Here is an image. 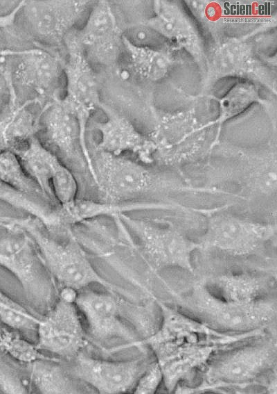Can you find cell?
<instances>
[{"label":"cell","mask_w":277,"mask_h":394,"mask_svg":"<svg viewBox=\"0 0 277 394\" xmlns=\"http://www.w3.org/2000/svg\"><path fill=\"white\" fill-rule=\"evenodd\" d=\"M276 232L272 224L230 215L209 219L201 245L226 252L244 254L258 248Z\"/></svg>","instance_id":"cell-9"},{"label":"cell","mask_w":277,"mask_h":394,"mask_svg":"<svg viewBox=\"0 0 277 394\" xmlns=\"http://www.w3.org/2000/svg\"><path fill=\"white\" fill-rule=\"evenodd\" d=\"M77 379L100 394H119L134 388L143 374L141 360L109 361L78 354L73 369Z\"/></svg>","instance_id":"cell-11"},{"label":"cell","mask_w":277,"mask_h":394,"mask_svg":"<svg viewBox=\"0 0 277 394\" xmlns=\"http://www.w3.org/2000/svg\"><path fill=\"white\" fill-rule=\"evenodd\" d=\"M30 383L41 393H82L58 364L39 359L30 363Z\"/></svg>","instance_id":"cell-18"},{"label":"cell","mask_w":277,"mask_h":394,"mask_svg":"<svg viewBox=\"0 0 277 394\" xmlns=\"http://www.w3.org/2000/svg\"><path fill=\"white\" fill-rule=\"evenodd\" d=\"M91 161L92 178L105 201L127 203L154 186V177L150 170L120 155L96 150Z\"/></svg>","instance_id":"cell-3"},{"label":"cell","mask_w":277,"mask_h":394,"mask_svg":"<svg viewBox=\"0 0 277 394\" xmlns=\"http://www.w3.org/2000/svg\"><path fill=\"white\" fill-rule=\"evenodd\" d=\"M3 75L8 89V98L0 110V145L3 149L16 151L37 136L41 113L36 115L30 107L34 104L42 105L35 99L21 101L11 72L6 69Z\"/></svg>","instance_id":"cell-12"},{"label":"cell","mask_w":277,"mask_h":394,"mask_svg":"<svg viewBox=\"0 0 277 394\" xmlns=\"http://www.w3.org/2000/svg\"><path fill=\"white\" fill-rule=\"evenodd\" d=\"M36 336L38 350L60 357H76L85 345V333L75 304L58 299L40 318Z\"/></svg>","instance_id":"cell-8"},{"label":"cell","mask_w":277,"mask_h":394,"mask_svg":"<svg viewBox=\"0 0 277 394\" xmlns=\"http://www.w3.org/2000/svg\"><path fill=\"white\" fill-rule=\"evenodd\" d=\"M41 127L46 140L65 165L87 166L93 177L91 155L82 141L78 117L61 99L43 106L39 119Z\"/></svg>","instance_id":"cell-5"},{"label":"cell","mask_w":277,"mask_h":394,"mask_svg":"<svg viewBox=\"0 0 277 394\" xmlns=\"http://www.w3.org/2000/svg\"><path fill=\"white\" fill-rule=\"evenodd\" d=\"M17 154L25 170L36 183L51 202H55L51 181L58 167L63 163L60 158L35 136Z\"/></svg>","instance_id":"cell-16"},{"label":"cell","mask_w":277,"mask_h":394,"mask_svg":"<svg viewBox=\"0 0 277 394\" xmlns=\"http://www.w3.org/2000/svg\"><path fill=\"white\" fill-rule=\"evenodd\" d=\"M271 351L265 347H249L229 355L211 370L215 379L226 381L250 379L266 368Z\"/></svg>","instance_id":"cell-17"},{"label":"cell","mask_w":277,"mask_h":394,"mask_svg":"<svg viewBox=\"0 0 277 394\" xmlns=\"http://www.w3.org/2000/svg\"><path fill=\"white\" fill-rule=\"evenodd\" d=\"M40 318L0 292V320L23 333L36 332Z\"/></svg>","instance_id":"cell-21"},{"label":"cell","mask_w":277,"mask_h":394,"mask_svg":"<svg viewBox=\"0 0 277 394\" xmlns=\"http://www.w3.org/2000/svg\"><path fill=\"white\" fill-rule=\"evenodd\" d=\"M100 108L105 113L106 118L102 122L95 123V128L100 134L96 150L114 155H121L130 151L136 154L142 161H148L150 158L146 151L145 142L133 126L105 104L102 103Z\"/></svg>","instance_id":"cell-15"},{"label":"cell","mask_w":277,"mask_h":394,"mask_svg":"<svg viewBox=\"0 0 277 394\" xmlns=\"http://www.w3.org/2000/svg\"><path fill=\"white\" fill-rule=\"evenodd\" d=\"M79 291L71 287H61L58 297L60 300L69 304H75Z\"/></svg>","instance_id":"cell-25"},{"label":"cell","mask_w":277,"mask_h":394,"mask_svg":"<svg viewBox=\"0 0 277 394\" xmlns=\"http://www.w3.org/2000/svg\"><path fill=\"white\" fill-rule=\"evenodd\" d=\"M0 238V267L19 281L30 304L36 309L48 310L55 297L54 281L38 248L24 229L9 217Z\"/></svg>","instance_id":"cell-1"},{"label":"cell","mask_w":277,"mask_h":394,"mask_svg":"<svg viewBox=\"0 0 277 394\" xmlns=\"http://www.w3.org/2000/svg\"><path fill=\"white\" fill-rule=\"evenodd\" d=\"M89 5V1H26L21 8L31 35L39 42L55 46L64 42Z\"/></svg>","instance_id":"cell-7"},{"label":"cell","mask_w":277,"mask_h":394,"mask_svg":"<svg viewBox=\"0 0 277 394\" xmlns=\"http://www.w3.org/2000/svg\"><path fill=\"white\" fill-rule=\"evenodd\" d=\"M0 347L19 361L31 363L42 359L37 346L6 329H0Z\"/></svg>","instance_id":"cell-23"},{"label":"cell","mask_w":277,"mask_h":394,"mask_svg":"<svg viewBox=\"0 0 277 394\" xmlns=\"http://www.w3.org/2000/svg\"><path fill=\"white\" fill-rule=\"evenodd\" d=\"M75 304L94 339L107 341L130 337L129 330L118 318L116 302L110 294L85 288L79 291Z\"/></svg>","instance_id":"cell-14"},{"label":"cell","mask_w":277,"mask_h":394,"mask_svg":"<svg viewBox=\"0 0 277 394\" xmlns=\"http://www.w3.org/2000/svg\"><path fill=\"white\" fill-rule=\"evenodd\" d=\"M0 201L30 214L46 228L52 224V206L10 186L0 179ZM43 201V200H42Z\"/></svg>","instance_id":"cell-20"},{"label":"cell","mask_w":277,"mask_h":394,"mask_svg":"<svg viewBox=\"0 0 277 394\" xmlns=\"http://www.w3.org/2000/svg\"><path fill=\"white\" fill-rule=\"evenodd\" d=\"M3 148L1 147V145H0V151H1V150H3Z\"/></svg>","instance_id":"cell-27"},{"label":"cell","mask_w":277,"mask_h":394,"mask_svg":"<svg viewBox=\"0 0 277 394\" xmlns=\"http://www.w3.org/2000/svg\"><path fill=\"white\" fill-rule=\"evenodd\" d=\"M0 179L30 196L49 201L28 174L17 154L12 150L3 149L0 151Z\"/></svg>","instance_id":"cell-19"},{"label":"cell","mask_w":277,"mask_h":394,"mask_svg":"<svg viewBox=\"0 0 277 394\" xmlns=\"http://www.w3.org/2000/svg\"><path fill=\"white\" fill-rule=\"evenodd\" d=\"M118 218L141 243L144 251L157 265L192 269L191 254L198 246L173 226H163L124 213Z\"/></svg>","instance_id":"cell-6"},{"label":"cell","mask_w":277,"mask_h":394,"mask_svg":"<svg viewBox=\"0 0 277 394\" xmlns=\"http://www.w3.org/2000/svg\"><path fill=\"white\" fill-rule=\"evenodd\" d=\"M14 72L12 81L36 95L42 105L60 99L59 90L64 61L60 56L41 48L25 49ZM43 106V105H42Z\"/></svg>","instance_id":"cell-10"},{"label":"cell","mask_w":277,"mask_h":394,"mask_svg":"<svg viewBox=\"0 0 277 394\" xmlns=\"http://www.w3.org/2000/svg\"><path fill=\"white\" fill-rule=\"evenodd\" d=\"M162 373L157 363L152 364L139 377L134 389V393H154L161 380Z\"/></svg>","instance_id":"cell-24"},{"label":"cell","mask_w":277,"mask_h":394,"mask_svg":"<svg viewBox=\"0 0 277 394\" xmlns=\"http://www.w3.org/2000/svg\"><path fill=\"white\" fill-rule=\"evenodd\" d=\"M24 50L16 51L11 49H0V56H21L24 52Z\"/></svg>","instance_id":"cell-26"},{"label":"cell","mask_w":277,"mask_h":394,"mask_svg":"<svg viewBox=\"0 0 277 394\" xmlns=\"http://www.w3.org/2000/svg\"><path fill=\"white\" fill-rule=\"evenodd\" d=\"M68 56L64 64L65 93L61 98L76 115L83 142L87 145L86 131L91 114L101 104L97 76L92 64L82 48L69 35L64 41Z\"/></svg>","instance_id":"cell-4"},{"label":"cell","mask_w":277,"mask_h":394,"mask_svg":"<svg viewBox=\"0 0 277 394\" xmlns=\"http://www.w3.org/2000/svg\"><path fill=\"white\" fill-rule=\"evenodd\" d=\"M116 28L107 1H98L91 8L84 26L69 34L82 48L89 61L101 65L111 58Z\"/></svg>","instance_id":"cell-13"},{"label":"cell","mask_w":277,"mask_h":394,"mask_svg":"<svg viewBox=\"0 0 277 394\" xmlns=\"http://www.w3.org/2000/svg\"><path fill=\"white\" fill-rule=\"evenodd\" d=\"M51 191L57 205L65 206L77 199L78 185L70 168L62 163L51 181Z\"/></svg>","instance_id":"cell-22"},{"label":"cell","mask_w":277,"mask_h":394,"mask_svg":"<svg viewBox=\"0 0 277 394\" xmlns=\"http://www.w3.org/2000/svg\"><path fill=\"white\" fill-rule=\"evenodd\" d=\"M15 224L32 237L54 282L61 287L80 291L99 284L107 290L113 288L98 272L75 238L55 239L45 232L44 224L31 216L16 218Z\"/></svg>","instance_id":"cell-2"}]
</instances>
